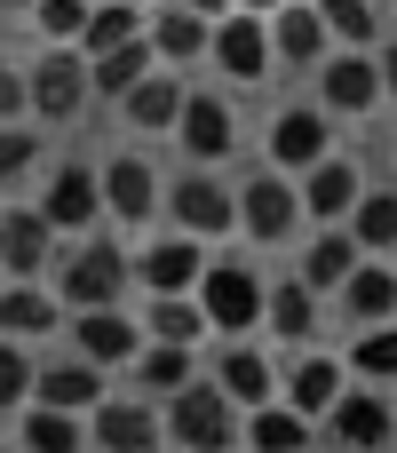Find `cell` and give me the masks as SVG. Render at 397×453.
<instances>
[{
	"label": "cell",
	"instance_id": "cell-2",
	"mask_svg": "<svg viewBox=\"0 0 397 453\" xmlns=\"http://www.w3.org/2000/svg\"><path fill=\"white\" fill-rule=\"evenodd\" d=\"M263 295H271V279L255 263H239V255H207V271L191 287V303L207 311V334H223V342L263 326Z\"/></svg>",
	"mask_w": 397,
	"mask_h": 453
},
{
	"label": "cell",
	"instance_id": "cell-31",
	"mask_svg": "<svg viewBox=\"0 0 397 453\" xmlns=\"http://www.w3.org/2000/svg\"><path fill=\"white\" fill-rule=\"evenodd\" d=\"M239 430H247V446H255V453H310V430H318V422H302L286 398H271V406H255Z\"/></svg>",
	"mask_w": 397,
	"mask_h": 453
},
{
	"label": "cell",
	"instance_id": "cell-41",
	"mask_svg": "<svg viewBox=\"0 0 397 453\" xmlns=\"http://www.w3.org/2000/svg\"><path fill=\"white\" fill-rule=\"evenodd\" d=\"M16 119H32V104H24V64L0 56V127H16Z\"/></svg>",
	"mask_w": 397,
	"mask_h": 453
},
{
	"label": "cell",
	"instance_id": "cell-47",
	"mask_svg": "<svg viewBox=\"0 0 397 453\" xmlns=\"http://www.w3.org/2000/svg\"><path fill=\"white\" fill-rule=\"evenodd\" d=\"M88 8H95V0H88Z\"/></svg>",
	"mask_w": 397,
	"mask_h": 453
},
{
	"label": "cell",
	"instance_id": "cell-1",
	"mask_svg": "<svg viewBox=\"0 0 397 453\" xmlns=\"http://www.w3.org/2000/svg\"><path fill=\"white\" fill-rule=\"evenodd\" d=\"M127 287H135V255H127L119 239H103V231H80L72 255L56 263V303H64V311L127 303Z\"/></svg>",
	"mask_w": 397,
	"mask_h": 453
},
{
	"label": "cell",
	"instance_id": "cell-3",
	"mask_svg": "<svg viewBox=\"0 0 397 453\" xmlns=\"http://www.w3.org/2000/svg\"><path fill=\"white\" fill-rule=\"evenodd\" d=\"M159 430H167L175 453H231L239 446V406L199 374V382H183L175 398H159Z\"/></svg>",
	"mask_w": 397,
	"mask_h": 453
},
{
	"label": "cell",
	"instance_id": "cell-35",
	"mask_svg": "<svg viewBox=\"0 0 397 453\" xmlns=\"http://www.w3.org/2000/svg\"><path fill=\"white\" fill-rule=\"evenodd\" d=\"M24 453H88V414L32 406V414H24Z\"/></svg>",
	"mask_w": 397,
	"mask_h": 453
},
{
	"label": "cell",
	"instance_id": "cell-45",
	"mask_svg": "<svg viewBox=\"0 0 397 453\" xmlns=\"http://www.w3.org/2000/svg\"><path fill=\"white\" fill-rule=\"evenodd\" d=\"M0 8H32V0H0Z\"/></svg>",
	"mask_w": 397,
	"mask_h": 453
},
{
	"label": "cell",
	"instance_id": "cell-12",
	"mask_svg": "<svg viewBox=\"0 0 397 453\" xmlns=\"http://www.w3.org/2000/svg\"><path fill=\"white\" fill-rule=\"evenodd\" d=\"M263 151H271V167H279V175H302V167H318V159L334 151V119H326L318 104H279V111H271V135H263Z\"/></svg>",
	"mask_w": 397,
	"mask_h": 453
},
{
	"label": "cell",
	"instance_id": "cell-34",
	"mask_svg": "<svg viewBox=\"0 0 397 453\" xmlns=\"http://www.w3.org/2000/svg\"><path fill=\"white\" fill-rule=\"evenodd\" d=\"M342 231L358 239V255H397V191H374V183H366Z\"/></svg>",
	"mask_w": 397,
	"mask_h": 453
},
{
	"label": "cell",
	"instance_id": "cell-27",
	"mask_svg": "<svg viewBox=\"0 0 397 453\" xmlns=\"http://www.w3.org/2000/svg\"><path fill=\"white\" fill-rule=\"evenodd\" d=\"M350 271H358V239H350L342 223H318V231L302 239V271H294V279H302L310 295H334Z\"/></svg>",
	"mask_w": 397,
	"mask_h": 453
},
{
	"label": "cell",
	"instance_id": "cell-43",
	"mask_svg": "<svg viewBox=\"0 0 397 453\" xmlns=\"http://www.w3.org/2000/svg\"><path fill=\"white\" fill-rule=\"evenodd\" d=\"M183 8H191V16H207V24H215V16H231V8H239V0H183Z\"/></svg>",
	"mask_w": 397,
	"mask_h": 453
},
{
	"label": "cell",
	"instance_id": "cell-46",
	"mask_svg": "<svg viewBox=\"0 0 397 453\" xmlns=\"http://www.w3.org/2000/svg\"><path fill=\"white\" fill-rule=\"evenodd\" d=\"M374 8H390V0H374Z\"/></svg>",
	"mask_w": 397,
	"mask_h": 453
},
{
	"label": "cell",
	"instance_id": "cell-19",
	"mask_svg": "<svg viewBox=\"0 0 397 453\" xmlns=\"http://www.w3.org/2000/svg\"><path fill=\"white\" fill-rule=\"evenodd\" d=\"M207 382H215L239 414H255V406L279 398V366H271V350H255V342H223V358H215Z\"/></svg>",
	"mask_w": 397,
	"mask_h": 453
},
{
	"label": "cell",
	"instance_id": "cell-44",
	"mask_svg": "<svg viewBox=\"0 0 397 453\" xmlns=\"http://www.w3.org/2000/svg\"><path fill=\"white\" fill-rule=\"evenodd\" d=\"M239 8H255V16H271V8H279V0H239Z\"/></svg>",
	"mask_w": 397,
	"mask_h": 453
},
{
	"label": "cell",
	"instance_id": "cell-8",
	"mask_svg": "<svg viewBox=\"0 0 397 453\" xmlns=\"http://www.w3.org/2000/svg\"><path fill=\"white\" fill-rule=\"evenodd\" d=\"M318 111L326 119L382 111V64H374V48H326L318 56Z\"/></svg>",
	"mask_w": 397,
	"mask_h": 453
},
{
	"label": "cell",
	"instance_id": "cell-15",
	"mask_svg": "<svg viewBox=\"0 0 397 453\" xmlns=\"http://www.w3.org/2000/svg\"><path fill=\"white\" fill-rule=\"evenodd\" d=\"M294 191H302V223H350V207H358V191H366V167L342 159V151H326L318 167L294 175Z\"/></svg>",
	"mask_w": 397,
	"mask_h": 453
},
{
	"label": "cell",
	"instance_id": "cell-7",
	"mask_svg": "<svg viewBox=\"0 0 397 453\" xmlns=\"http://www.w3.org/2000/svg\"><path fill=\"white\" fill-rule=\"evenodd\" d=\"M207 64H215L231 88H255V80H271V72H279V56H271V24H263L255 8H231V16H215V24H207Z\"/></svg>",
	"mask_w": 397,
	"mask_h": 453
},
{
	"label": "cell",
	"instance_id": "cell-13",
	"mask_svg": "<svg viewBox=\"0 0 397 453\" xmlns=\"http://www.w3.org/2000/svg\"><path fill=\"white\" fill-rule=\"evenodd\" d=\"M143 350V319L127 311V303H103V311H72V358H88V366H127Z\"/></svg>",
	"mask_w": 397,
	"mask_h": 453
},
{
	"label": "cell",
	"instance_id": "cell-32",
	"mask_svg": "<svg viewBox=\"0 0 397 453\" xmlns=\"http://www.w3.org/2000/svg\"><path fill=\"white\" fill-rule=\"evenodd\" d=\"M342 374L366 382V390H390L397 382V319L390 326H358V342L342 350Z\"/></svg>",
	"mask_w": 397,
	"mask_h": 453
},
{
	"label": "cell",
	"instance_id": "cell-24",
	"mask_svg": "<svg viewBox=\"0 0 397 453\" xmlns=\"http://www.w3.org/2000/svg\"><path fill=\"white\" fill-rule=\"evenodd\" d=\"M48 255H56V231H48L40 207H0V271L8 279H40Z\"/></svg>",
	"mask_w": 397,
	"mask_h": 453
},
{
	"label": "cell",
	"instance_id": "cell-21",
	"mask_svg": "<svg viewBox=\"0 0 397 453\" xmlns=\"http://www.w3.org/2000/svg\"><path fill=\"white\" fill-rule=\"evenodd\" d=\"M183 72H167V64H151L127 96H119V111H127V127L135 135H175V119H183Z\"/></svg>",
	"mask_w": 397,
	"mask_h": 453
},
{
	"label": "cell",
	"instance_id": "cell-22",
	"mask_svg": "<svg viewBox=\"0 0 397 453\" xmlns=\"http://www.w3.org/2000/svg\"><path fill=\"white\" fill-rule=\"evenodd\" d=\"M32 406L95 414V406H103V366H88V358H40V374H32Z\"/></svg>",
	"mask_w": 397,
	"mask_h": 453
},
{
	"label": "cell",
	"instance_id": "cell-20",
	"mask_svg": "<svg viewBox=\"0 0 397 453\" xmlns=\"http://www.w3.org/2000/svg\"><path fill=\"white\" fill-rule=\"evenodd\" d=\"M334 303H342V319H350V326H390V319H397V263L358 255V271L334 287Z\"/></svg>",
	"mask_w": 397,
	"mask_h": 453
},
{
	"label": "cell",
	"instance_id": "cell-42",
	"mask_svg": "<svg viewBox=\"0 0 397 453\" xmlns=\"http://www.w3.org/2000/svg\"><path fill=\"white\" fill-rule=\"evenodd\" d=\"M374 64H382V104H397V40L374 48Z\"/></svg>",
	"mask_w": 397,
	"mask_h": 453
},
{
	"label": "cell",
	"instance_id": "cell-36",
	"mask_svg": "<svg viewBox=\"0 0 397 453\" xmlns=\"http://www.w3.org/2000/svg\"><path fill=\"white\" fill-rule=\"evenodd\" d=\"M119 40H143V8L135 0H95L88 8V32H80V56H103Z\"/></svg>",
	"mask_w": 397,
	"mask_h": 453
},
{
	"label": "cell",
	"instance_id": "cell-28",
	"mask_svg": "<svg viewBox=\"0 0 397 453\" xmlns=\"http://www.w3.org/2000/svg\"><path fill=\"white\" fill-rule=\"evenodd\" d=\"M263 326H271L286 350H310V334H318V295H310L302 279H279V287L263 295Z\"/></svg>",
	"mask_w": 397,
	"mask_h": 453
},
{
	"label": "cell",
	"instance_id": "cell-9",
	"mask_svg": "<svg viewBox=\"0 0 397 453\" xmlns=\"http://www.w3.org/2000/svg\"><path fill=\"white\" fill-rule=\"evenodd\" d=\"M95 183H103V215L119 223V231H143L151 215H159V167L143 159V151H111V159H95Z\"/></svg>",
	"mask_w": 397,
	"mask_h": 453
},
{
	"label": "cell",
	"instance_id": "cell-18",
	"mask_svg": "<svg viewBox=\"0 0 397 453\" xmlns=\"http://www.w3.org/2000/svg\"><path fill=\"white\" fill-rule=\"evenodd\" d=\"M175 143L191 151V167H215L239 151V111L223 96H183V119H175Z\"/></svg>",
	"mask_w": 397,
	"mask_h": 453
},
{
	"label": "cell",
	"instance_id": "cell-14",
	"mask_svg": "<svg viewBox=\"0 0 397 453\" xmlns=\"http://www.w3.org/2000/svg\"><path fill=\"white\" fill-rule=\"evenodd\" d=\"M88 446L95 453H167L159 406H151V398H103V406L88 414Z\"/></svg>",
	"mask_w": 397,
	"mask_h": 453
},
{
	"label": "cell",
	"instance_id": "cell-40",
	"mask_svg": "<svg viewBox=\"0 0 397 453\" xmlns=\"http://www.w3.org/2000/svg\"><path fill=\"white\" fill-rule=\"evenodd\" d=\"M32 167H40V127H32V119L0 127V191H8V183H24Z\"/></svg>",
	"mask_w": 397,
	"mask_h": 453
},
{
	"label": "cell",
	"instance_id": "cell-23",
	"mask_svg": "<svg viewBox=\"0 0 397 453\" xmlns=\"http://www.w3.org/2000/svg\"><path fill=\"white\" fill-rule=\"evenodd\" d=\"M143 40H151V56H159L167 72H191V64L207 56V16H191L183 0H159V8L143 16Z\"/></svg>",
	"mask_w": 397,
	"mask_h": 453
},
{
	"label": "cell",
	"instance_id": "cell-4",
	"mask_svg": "<svg viewBox=\"0 0 397 453\" xmlns=\"http://www.w3.org/2000/svg\"><path fill=\"white\" fill-rule=\"evenodd\" d=\"M24 104H32V119H48V127H72V119L95 104L88 56H80V48H40V56L24 64Z\"/></svg>",
	"mask_w": 397,
	"mask_h": 453
},
{
	"label": "cell",
	"instance_id": "cell-11",
	"mask_svg": "<svg viewBox=\"0 0 397 453\" xmlns=\"http://www.w3.org/2000/svg\"><path fill=\"white\" fill-rule=\"evenodd\" d=\"M326 438L342 453H390L397 446V406L382 390H366V382H350L334 406H326Z\"/></svg>",
	"mask_w": 397,
	"mask_h": 453
},
{
	"label": "cell",
	"instance_id": "cell-6",
	"mask_svg": "<svg viewBox=\"0 0 397 453\" xmlns=\"http://www.w3.org/2000/svg\"><path fill=\"white\" fill-rule=\"evenodd\" d=\"M231 207H239V231H247L255 247L302 239V191H294V175H279V167H255V175L231 191Z\"/></svg>",
	"mask_w": 397,
	"mask_h": 453
},
{
	"label": "cell",
	"instance_id": "cell-5",
	"mask_svg": "<svg viewBox=\"0 0 397 453\" xmlns=\"http://www.w3.org/2000/svg\"><path fill=\"white\" fill-rule=\"evenodd\" d=\"M159 215L183 231V239H223V231H239V207H231V183L215 175V167H183L167 191H159Z\"/></svg>",
	"mask_w": 397,
	"mask_h": 453
},
{
	"label": "cell",
	"instance_id": "cell-10",
	"mask_svg": "<svg viewBox=\"0 0 397 453\" xmlns=\"http://www.w3.org/2000/svg\"><path fill=\"white\" fill-rule=\"evenodd\" d=\"M40 215H48V231H56V239H64V231H95V223H103L95 159H56V167H48V183H40Z\"/></svg>",
	"mask_w": 397,
	"mask_h": 453
},
{
	"label": "cell",
	"instance_id": "cell-25",
	"mask_svg": "<svg viewBox=\"0 0 397 453\" xmlns=\"http://www.w3.org/2000/svg\"><path fill=\"white\" fill-rule=\"evenodd\" d=\"M263 24H271V56H279V64H294V72H302V64H310V72H318V56H326V48H334V40H326V24H318V8H310V0H279V8H271V16H263Z\"/></svg>",
	"mask_w": 397,
	"mask_h": 453
},
{
	"label": "cell",
	"instance_id": "cell-48",
	"mask_svg": "<svg viewBox=\"0 0 397 453\" xmlns=\"http://www.w3.org/2000/svg\"><path fill=\"white\" fill-rule=\"evenodd\" d=\"M390 453H397V446H390Z\"/></svg>",
	"mask_w": 397,
	"mask_h": 453
},
{
	"label": "cell",
	"instance_id": "cell-39",
	"mask_svg": "<svg viewBox=\"0 0 397 453\" xmlns=\"http://www.w3.org/2000/svg\"><path fill=\"white\" fill-rule=\"evenodd\" d=\"M32 24H40L48 48H80V32H88V0H32Z\"/></svg>",
	"mask_w": 397,
	"mask_h": 453
},
{
	"label": "cell",
	"instance_id": "cell-16",
	"mask_svg": "<svg viewBox=\"0 0 397 453\" xmlns=\"http://www.w3.org/2000/svg\"><path fill=\"white\" fill-rule=\"evenodd\" d=\"M199 271H207V247L183 239V231H159V239L135 247V287H143V295H191Z\"/></svg>",
	"mask_w": 397,
	"mask_h": 453
},
{
	"label": "cell",
	"instance_id": "cell-26",
	"mask_svg": "<svg viewBox=\"0 0 397 453\" xmlns=\"http://www.w3.org/2000/svg\"><path fill=\"white\" fill-rule=\"evenodd\" d=\"M56 326H64V303H56L40 279H8V287H0V334H8V342H48Z\"/></svg>",
	"mask_w": 397,
	"mask_h": 453
},
{
	"label": "cell",
	"instance_id": "cell-29",
	"mask_svg": "<svg viewBox=\"0 0 397 453\" xmlns=\"http://www.w3.org/2000/svg\"><path fill=\"white\" fill-rule=\"evenodd\" d=\"M143 342L199 350V342H207V311H199L191 295H143Z\"/></svg>",
	"mask_w": 397,
	"mask_h": 453
},
{
	"label": "cell",
	"instance_id": "cell-38",
	"mask_svg": "<svg viewBox=\"0 0 397 453\" xmlns=\"http://www.w3.org/2000/svg\"><path fill=\"white\" fill-rule=\"evenodd\" d=\"M32 374H40L32 342H8V334H0V414H24V406H32Z\"/></svg>",
	"mask_w": 397,
	"mask_h": 453
},
{
	"label": "cell",
	"instance_id": "cell-37",
	"mask_svg": "<svg viewBox=\"0 0 397 453\" xmlns=\"http://www.w3.org/2000/svg\"><path fill=\"white\" fill-rule=\"evenodd\" d=\"M310 8H318V24H326L334 48H366V40H382V8H374V0H310Z\"/></svg>",
	"mask_w": 397,
	"mask_h": 453
},
{
	"label": "cell",
	"instance_id": "cell-30",
	"mask_svg": "<svg viewBox=\"0 0 397 453\" xmlns=\"http://www.w3.org/2000/svg\"><path fill=\"white\" fill-rule=\"evenodd\" d=\"M127 374H135V390H143V398H175L183 382H199V350H175V342H143V350L127 358Z\"/></svg>",
	"mask_w": 397,
	"mask_h": 453
},
{
	"label": "cell",
	"instance_id": "cell-17",
	"mask_svg": "<svg viewBox=\"0 0 397 453\" xmlns=\"http://www.w3.org/2000/svg\"><path fill=\"white\" fill-rule=\"evenodd\" d=\"M350 390V374H342V358H326V350H286V366H279V398L302 414V422H326V406Z\"/></svg>",
	"mask_w": 397,
	"mask_h": 453
},
{
	"label": "cell",
	"instance_id": "cell-33",
	"mask_svg": "<svg viewBox=\"0 0 397 453\" xmlns=\"http://www.w3.org/2000/svg\"><path fill=\"white\" fill-rule=\"evenodd\" d=\"M159 56H151V40H119V48H103V56H88V88L103 96V104H119L143 72H151Z\"/></svg>",
	"mask_w": 397,
	"mask_h": 453
}]
</instances>
